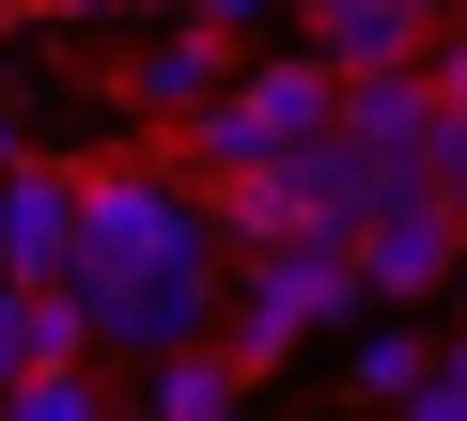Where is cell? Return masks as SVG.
Returning a JSON list of instances; mask_svg holds the SVG:
<instances>
[{"mask_svg": "<svg viewBox=\"0 0 467 421\" xmlns=\"http://www.w3.org/2000/svg\"><path fill=\"white\" fill-rule=\"evenodd\" d=\"M327 125H343V63H312V47H296V63H234V94L171 125V172H187V187H234V172H281V156L327 141Z\"/></svg>", "mask_w": 467, "mask_h": 421, "instance_id": "cell-1", "label": "cell"}, {"mask_svg": "<svg viewBox=\"0 0 467 421\" xmlns=\"http://www.w3.org/2000/svg\"><path fill=\"white\" fill-rule=\"evenodd\" d=\"M343 312H374L358 297V250H250V266H234V312H218V343H234V374H281L296 343H327Z\"/></svg>", "mask_w": 467, "mask_h": 421, "instance_id": "cell-2", "label": "cell"}, {"mask_svg": "<svg viewBox=\"0 0 467 421\" xmlns=\"http://www.w3.org/2000/svg\"><path fill=\"white\" fill-rule=\"evenodd\" d=\"M451 266H467V235H451L436 187H389L374 219H358V297H374V312H436Z\"/></svg>", "mask_w": 467, "mask_h": 421, "instance_id": "cell-3", "label": "cell"}, {"mask_svg": "<svg viewBox=\"0 0 467 421\" xmlns=\"http://www.w3.org/2000/svg\"><path fill=\"white\" fill-rule=\"evenodd\" d=\"M265 187H281V250H358V219L389 203V172H374V156H358L343 125H327V141H296V156H281Z\"/></svg>", "mask_w": 467, "mask_h": 421, "instance_id": "cell-4", "label": "cell"}, {"mask_svg": "<svg viewBox=\"0 0 467 421\" xmlns=\"http://www.w3.org/2000/svg\"><path fill=\"white\" fill-rule=\"evenodd\" d=\"M436 125H451V94H436L420 63H374V79H343V141H358L389 187H420V172H436Z\"/></svg>", "mask_w": 467, "mask_h": 421, "instance_id": "cell-5", "label": "cell"}, {"mask_svg": "<svg viewBox=\"0 0 467 421\" xmlns=\"http://www.w3.org/2000/svg\"><path fill=\"white\" fill-rule=\"evenodd\" d=\"M0 281H78V172L63 156H16L0 172Z\"/></svg>", "mask_w": 467, "mask_h": 421, "instance_id": "cell-6", "label": "cell"}, {"mask_svg": "<svg viewBox=\"0 0 467 421\" xmlns=\"http://www.w3.org/2000/svg\"><path fill=\"white\" fill-rule=\"evenodd\" d=\"M109 94H125L140 125H187V110H218V94H234V32L156 16V47H140V63H109Z\"/></svg>", "mask_w": 467, "mask_h": 421, "instance_id": "cell-7", "label": "cell"}, {"mask_svg": "<svg viewBox=\"0 0 467 421\" xmlns=\"http://www.w3.org/2000/svg\"><path fill=\"white\" fill-rule=\"evenodd\" d=\"M234 405H250L234 343H187V359H140L125 374V421H234Z\"/></svg>", "mask_w": 467, "mask_h": 421, "instance_id": "cell-8", "label": "cell"}, {"mask_svg": "<svg viewBox=\"0 0 467 421\" xmlns=\"http://www.w3.org/2000/svg\"><path fill=\"white\" fill-rule=\"evenodd\" d=\"M63 359H94L78 297H47V281H0V390H16V374H63Z\"/></svg>", "mask_w": 467, "mask_h": 421, "instance_id": "cell-9", "label": "cell"}, {"mask_svg": "<svg viewBox=\"0 0 467 421\" xmlns=\"http://www.w3.org/2000/svg\"><path fill=\"white\" fill-rule=\"evenodd\" d=\"M420 374H436V328H405V312H389V328H358V343H343V390H358V405H405V390H420Z\"/></svg>", "mask_w": 467, "mask_h": 421, "instance_id": "cell-10", "label": "cell"}, {"mask_svg": "<svg viewBox=\"0 0 467 421\" xmlns=\"http://www.w3.org/2000/svg\"><path fill=\"white\" fill-rule=\"evenodd\" d=\"M0 421H125V390H109V359H63V374L0 390Z\"/></svg>", "mask_w": 467, "mask_h": 421, "instance_id": "cell-11", "label": "cell"}, {"mask_svg": "<svg viewBox=\"0 0 467 421\" xmlns=\"http://www.w3.org/2000/svg\"><path fill=\"white\" fill-rule=\"evenodd\" d=\"M187 16H202V32H234V47H250V32H296V0H187Z\"/></svg>", "mask_w": 467, "mask_h": 421, "instance_id": "cell-12", "label": "cell"}, {"mask_svg": "<svg viewBox=\"0 0 467 421\" xmlns=\"http://www.w3.org/2000/svg\"><path fill=\"white\" fill-rule=\"evenodd\" d=\"M420 79H436V94H451V110H467V16H451V32H436V47H420Z\"/></svg>", "mask_w": 467, "mask_h": 421, "instance_id": "cell-13", "label": "cell"}, {"mask_svg": "<svg viewBox=\"0 0 467 421\" xmlns=\"http://www.w3.org/2000/svg\"><path fill=\"white\" fill-rule=\"evenodd\" d=\"M0 16H94V0H0Z\"/></svg>", "mask_w": 467, "mask_h": 421, "instance_id": "cell-14", "label": "cell"}, {"mask_svg": "<svg viewBox=\"0 0 467 421\" xmlns=\"http://www.w3.org/2000/svg\"><path fill=\"white\" fill-rule=\"evenodd\" d=\"M94 16H187V0H94Z\"/></svg>", "mask_w": 467, "mask_h": 421, "instance_id": "cell-15", "label": "cell"}, {"mask_svg": "<svg viewBox=\"0 0 467 421\" xmlns=\"http://www.w3.org/2000/svg\"><path fill=\"white\" fill-rule=\"evenodd\" d=\"M405 16H420V32H451V16H467V0H405Z\"/></svg>", "mask_w": 467, "mask_h": 421, "instance_id": "cell-16", "label": "cell"}, {"mask_svg": "<svg viewBox=\"0 0 467 421\" xmlns=\"http://www.w3.org/2000/svg\"><path fill=\"white\" fill-rule=\"evenodd\" d=\"M436 312H451V328H467V266H451V297H436Z\"/></svg>", "mask_w": 467, "mask_h": 421, "instance_id": "cell-17", "label": "cell"}, {"mask_svg": "<svg viewBox=\"0 0 467 421\" xmlns=\"http://www.w3.org/2000/svg\"><path fill=\"white\" fill-rule=\"evenodd\" d=\"M0 172H16V125H0Z\"/></svg>", "mask_w": 467, "mask_h": 421, "instance_id": "cell-18", "label": "cell"}, {"mask_svg": "<svg viewBox=\"0 0 467 421\" xmlns=\"http://www.w3.org/2000/svg\"><path fill=\"white\" fill-rule=\"evenodd\" d=\"M234 421H250V405H234Z\"/></svg>", "mask_w": 467, "mask_h": 421, "instance_id": "cell-19", "label": "cell"}]
</instances>
